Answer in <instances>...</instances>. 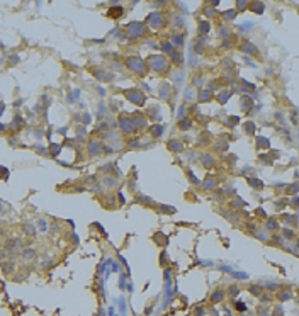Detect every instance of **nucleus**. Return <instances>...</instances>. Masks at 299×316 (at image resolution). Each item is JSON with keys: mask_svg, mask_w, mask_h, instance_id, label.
<instances>
[{"mask_svg": "<svg viewBox=\"0 0 299 316\" xmlns=\"http://www.w3.org/2000/svg\"><path fill=\"white\" fill-rule=\"evenodd\" d=\"M126 65L131 71L134 73H139V75H144V63L139 60V58H128L126 60Z\"/></svg>", "mask_w": 299, "mask_h": 316, "instance_id": "nucleus-3", "label": "nucleus"}, {"mask_svg": "<svg viewBox=\"0 0 299 316\" xmlns=\"http://www.w3.org/2000/svg\"><path fill=\"white\" fill-rule=\"evenodd\" d=\"M257 214H260L262 218H267V214H265V211L262 209V207H258V209H257Z\"/></svg>", "mask_w": 299, "mask_h": 316, "instance_id": "nucleus-51", "label": "nucleus"}, {"mask_svg": "<svg viewBox=\"0 0 299 316\" xmlns=\"http://www.w3.org/2000/svg\"><path fill=\"white\" fill-rule=\"evenodd\" d=\"M253 7H251V10L253 12H257V14H262L264 12V4L262 2H255V4H251Z\"/></svg>", "mask_w": 299, "mask_h": 316, "instance_id": "nucleus-30", "label": "nucleus"}, {"mask_svg": "<svg viewBox=\"0 0 299 316\" xmlns=\"http://www.w3.org/2000/svg\"><path fill=\"white\" fill-rule=\"evenodd\" d=\"M119 126H121V131L124 134H131L136 129V124H134L133 117H119Z\"/></svg>", "mask_w": 299, "mask_h": 316, "instance_id": "nucleus-4", "label": "nucleus"}, {"mask_svg": "<svg viewBox=\"0 0 299 316\" xmlns=\"http://www.w3.org/2000/svg\"><path fill=\"white\" fill-rule=\"evenodd\" d=\"M24 233H27L29 236H34V234H36V229H34L32 224L27 223V224H24Z\"/></svg>", "mask_w": 299, "mask_h": 316, "instance_id": "nucleus-31", "label": "nucleus"}, {"mask_svg": "<svg viewBox=\"0 0 299 316\" xmlns=\"http://www.w3.org/2000/svg\"><path fill=\"white\" fill-rule=\"evenodd\" d=\"M102 151H104V144L100 141H95V139L88 141V155L97 157V155H102Z\"/></svg>", "mask_w": 299, "mask_h": 316, "instance_id": "nucleus-6", "label": "nucleus"}, {"mask_svg": "<svg viewBox=\"0 0 299 316\" xmlns=\"http://www.w3.org/2000/svg\"><path fill=\"white\" fill-rule=\"evenodd\" d=\"M168 150L173 151V153H178V151H182V150H183L182 141H178V139H170V141H168Z\"/></svg>", "mask_w": 299, "mask_h": 316, "instance_id": "nucleus-10", "label": "nucleus"}, {"mask_svg": "<svg viewBox=\"0 0 299 316\" xmlns=\"http://www.w3.org/2000/svg\"><path fill=\"white\" fill-rule=\"evenodd\" d=\"M122 12H124V9L121 5H114V7H110L107 10V17L109 19H119L122 15Z\"/></svg>", "mask_w": 299, "mask_h": 316, "instance_id": "nucleus-9", "label": "nucleus"}, {"mask_svg": "<svg viewBox=\"0 0 299 316\" xmlns=\"http://www.w3.org/2000/svg\"><path fill=\"white\" fill-rule=\"evenodd\" d=\"M22 257H24V258H31V257H34V248H26L24 253H22Z\"/></svg>", "mask_w": 299, "mask_h": 316, "instance_id": "nucleus-38", "label": "nucleus"}, {"mask_svg": "<svg viewBox=\"0 0 299 316\" xmlns=\"http://www.w3.org/2000/svg\"><path fill=\"white\" fill-rule=\"evenodd\" d=\"M291 204H292L294 207H299V199L296 197V196H292V201H291Z\"/></svg>", "mask_w": 299, "mask_h": 316, "instance_id": "nucleus-48", "label": "nucleus"}, {"mask_svg": "<svg viewBox=\"0 0 299 316\" xmlns=\"http://www.w3.org/2000/svg\"><path fill=\"white\" fill-rule=\"evenodd\" d=\"M221 17L224 21H233L236 17V10H224V12H221Z\"/></svg>", "mask_w": 299, "mask_h": 316, "instance_id": "nucleus-22", "label": "nucleus"}, {"mask_svg": "<svg viewBox=\"0 0 299 316\" xmlns=\"http://www.w3.org/2000/svg\"><path fill=\"white\" fill-rule=\"evenodd\" d=\"M160 211H162V213H165V214H173L177 209L173 206H165V204H160Z\"/></svg>", "mask_w": 299, "mask_h": 316, "instance_id": "nucleus-28", "label": "nucleus"}, {"mask_svg": "<svg viewBox=\"0 0 299 316\" xmlns=\"http://www.w3.org/2000/svg\"><path fill=\"white\" fill-rule=\"evenodd\" d=\"M162 51L163 53H168V55H173L175 49H173V44L172 43H163L162 44Z\"/></svg>", "mask_w": 299, "mask_h": 316, "instance_id": "nucleus-24", "label": "nucleus"}, {"mask_svg": "<svg viewBox=\"0 0 299 316\" xmlns=\"http://www.w3.org/2000/svg\"><path fill=\"white\" fill-rule=\"evenodd\" d=\"M284 238L291 240V238H294V233H292L291 229H284Z\"/></svg>", "mask_w": 299, "mask_h": 316, "instance_id": "nucleus-43", "label": "nucleus"}, {"mask_svg": "<svg viewBox=\"0 0 299 316\" xmlns=\"http://www.w3.org/2000/svg\"><path fill=\"white\" fill-rule=\"evenodd\" d=\"M236 5H238V10H245V9L248 7V2H241V0H240V2H236Z\"/></svg>", "mask_w": 299, "mask_h": 316, "instance_id": "nucleus-41", "label": "nucleus"}, {"mask_svg": "<svg viewBox=\"0 0 299 316\" xmlns=\"http://www.w3.org/2000/svg\"><path fill=\"white\" fill-rule=\"evenodd\" d=\"M128 32L131 38H138V36H143L144 32H146V27H144V24L143 22H131L128 26Z\"/></svg>", "mask_w": 299, "mask_h": 316, "instance_id": "nucleus-5", "label": "nucleus"}, {"mask_svg": "<svg viewBox=\"0 0 299 316\" xmlns=\"http://www.w3.org/2000/svg\"><path fill=\"white\" fill-rule=\"evenodd\" d=\"M192 100V99H194V92H192V90H187V92H185V100Z\"/></svg>", "mask_w": 299, "mask_h": 316, "instance_id": "nucleus-46", "label": "nucleus"}, {"mask_svg": "<svg viewBox=\"0 0 299 316\" xmlns=\"http://www.w3.org/2000/svg\"><path fill=\"white\" fill-rule=\"evenodd\" d=\"M150 61H148V65H150V68L153 70V71H165L167 70V60H165V56H150L148 58Z\"/></svg>", "mask_w": 299, "mask_h": 316, "instance_id": "nucleus-2", "label": "nucleus"}, {"mask_svg": "<svg viewBox=\"0 0 299 316\" xmlns=\"http://www.w3.org/2000/svg\"><path fill=\"white\" fill-rule=\"evenodd\" d=\"M172 44H177V46H182L183 44V36H173V38H172Z\"/></svg>", "mask_w": 299, "mask_h": 316, "instance_id": "nucleus-35", "label": "nucleus"}, {"mask_svg": "<svg viewBox=\"0 0 299 316\" xmlns=\"http://www.w3.org/2000/svg\"><path fill=\"white\" fill-rule=\"evenodd\" d=\"M246 182H248V185L253 187V189H262V187H264V182L260 179H253V177H251V179H248Z\"/></svg>", "mask_w": 299, "mask_h": 316, "instance_id": "nucleus-20", "label": "nucleus"}, {"mask_svg": "<svg viewBox=\"0 0 299 316\" xmlns=\"http://www.w3.org/2000/svg\"><path fill=\"white\" fill-rule=\"evenodd\" d=\"M38 228H39L41 231H44V229H46V221H44V219H39V221H38Z\"/></svg>", "mask_w": 299, "mask_h": 316, "instance_id": "nucleus-42", "label": "nucleus"}, {"mask_svg": "<svg viewBox=\"0 0 299 316\" xmlns=\"http://www.w3.org/2000/svg\"><path fill=\"white\" fill-rule=\"evenodd\" d=\"M230 97H231V92L230 90H224V92H219V94H217V100H219V104H226Z\"/></svg>", "mask_w": 299, "mask_h": 316, "instance_id": "nucleus-19", "label": "nucleus"}, {"mask_svg": "<svg viewBox=\"0 0 299 316\" xmlns=\"http://www.w3.org/2000/svg\"><path fill=\"white\" fill-rule=\"evenodd\" d=\"M251 26H253L251 22H245V24H241V27H240V29H241V31H246V29H250Z\"/></svg>", "mask_w": 299, "mask_h": 316, "instance_id": "nucleus-47", "label": "nucleus"}, {"mask_svg": "<svg viewBox=\"0 0 299 316\" xmlns=\"http://www.w3.org/2000/svg\"><path fill=\"white\" fill-rule=\"evenodd\" d=\"M277 226H279L277 219H274V218H272V219H269V223H267V228H269V229H275Z\"/></svg>", "mask_w": 299, "mask_h": 316, "instance_id": "nucleus-40", "label": "nucleus"}, {"mask_svg": "<svg viewBox=\"0 0 299 316\" xmlns=\"http://www.w3.org/2000/svg\"><path fill=\"white\" fill-rule=\"evenodd\" d=\"M223 46H224V48H230V41H228V39H224V43H223Z\"/></svg>", "mask_w": 299, "mask_h": 316, "instance_id": "nucleus-54", "label": "nucleus"}, {"mask_svg": "<svg viewBox=\"0 0 299 316\" xmlns=\"http://www.w3.org/2000/svg\"><path fill=\"white\" fill-rule=\"evenodd\" d=\"M189 179L192 180V184H196V185H197V184H201V182H199V180L196 179V175H194V173L190 172V170H189Z\"/></svg>", "mask_w": 299, "mask_h": 316, "instance_id": "nucleus-45", "label": "nucleus"}, {"mask_svg": "<svg viewBox=\"0 0 299 316\" xmlns=\"http://www.w3.org/2000/svg\"><path fill=\"white\" fill-rule=\"evenodd\" d=\"M124 95H126V99H128L129 102L136 104V105H143V104H144V94H143L141 90H138V89L126 90Z\"/></svg>", "mask_w": 299, "mask_h": 316, "instance_id": "nucleus-1", "label": "nucleus"}, {"mask_svg": "<svg viewBox=\"0 0 299 316\" xmlns=\"http://www.w3.org/2000/svg\"><path fill=\"white\" fill-rule=\"evenodd\" d=\"M49 151L53 153V157H58L60 151H61V146L60 144H49Z\"/></svg>", "mask_w": 299, "mask_h": 316, "instance_id": "nucleus-32", "label": "nucleus"}, {"mask_svg": "<svg viewBox=\"0 0 299 316\" xmlns=\"http://www.w3.org/2000/svg\"><path fill=\"white\" fill-rule=\"evenodd\" d=\"M197 143H199V144H207L209 141H207V138H206V136H201V138H199V141H197Z\"/></svg>", "mask_w": 299, "mask_h": 316, "instance_id": "nucleus-49", "label": "nucleus"}, {"mask_svg": "<svg viewBox=\"0 0 299 316\" xmlns=\"http://www.w3.org/2000/svg\"><path fill=\"white\" fill-rule=\"evenodd\" d=\"M117 196H119V202H121V204H124V202H126V197H124V194L119 192Z\"/></svg>", "mask_w": 299, "mask_h": 316, "instance_id": "nucleus-52", "label": "nucleus"}, {"mask_svg": "<svg viewBox=\"0 0 299 316\" xmlns=\"http://www.w3.org/2000/svg\"><path fill=\"white\" fill-rule=\"evenodd\" d=\"M22 126H24V121H22V117L17 114V116H15V119H12V128H15V129H20Z\"/></svg>", "mask_w": 299, "mask_h": 316, "instance_id": "nucleus-26", "label": "nucleus"}, {"mask_svg": "<svg viewBox=\"0 0 299 316\" xmlns=\"http://www.w3.org/2000/svg\"><path fill=\"white\" fill-rule=\"evenodd\" d=\"M238 123H240V117H236V116H233V117H228V124H230L231 128H233V126H236Z\"/></svg>", "mask_w": 299, "mask_h": 316, "instance_id": "nucleus-39", "label": "nucleus"}, {"mask_svg": "<svg viewBox=\"0 0 299 316\" xmlns=\"http://www.w3.org/2000/svg\"><path fill=\"white\" fill-rule=\"evenodd\" d=\"M183 112H185V107H180V109H178V121H180V119H183Z\"/></svg>", "mask_w": 299, "mask_h": 316, "instance_id": "nucleus-50", "label": "nucleus"}, {"mask_svg": "<svg viewBox=\"0 0 299 316\" xmlns=\"http://www.w3.org/2000/svg\"><path fill=\"white\" fill-rule=\"evenodd\" d=\"M150 133H151V134H153L155 138L162 136L163 133H165V126H162V124H155V126H150Z\"/></svg>", "mask_w": 299, "mask_h": 316, "instance_id": "nucleus-11", "label": "nucleus"}, {"mask_svg": "<svg viewBox=\"0 0 299 316\" xmlns=\"http://www.w3.org/2000/svg\"><path fill=\"white\" fill-rule=\"evenodd\" d=\"M148 24L151 26V27H160L163 24V17L160 12H153V14H150L148 15Z\"/></svg>", "mask_w": 299, "mask_h": 316, "instance_id": "nucleus-8", "label": "nucleus"}, {"mask_svg": "<svg viewBox=\"0 0 299 316\" xmlns=\"http://www.w3.org/2000/svg\"><path fill=\"white\" fill-rule=\"evenodd\" d=\"M299 190V182L298 184H292V185H289L287 187V189H285V194H287V196H294V194L298 192Z\"/></svg>", "mask_w": 299, "mask_h": 316, "instance_id": "nucleus-27", "label": "nucleus"}, {"mask_svg": "<svg viewBox=\"0 0 299 316\" xmlns=\"http://www.w3.org/2000/svg\"><path fill=\"white\" fill-rule=\"evenodd\" d=\"M269 146H270V143H269V139H267V138L260 136L257 139V148H269Z\"/></svg>", "mask_w": 299, "mask_h": 316, "instance_id": "nucleus-25", "label": "nucleus"}, {"mask_svg": "<svg viewBox=\"0 0 299 316\" xmlns=\"http://www.w3.org/2000/svg\"><path fill=\"white\" fill-rule=\"evenodd\" d=\"M204 189H207V190H212V189H216V185H217V182H216V179L214 177H207V179L204 180Z\"/></svg>", "mask_w": 299, "mask_h": 316, "instance_id": "nucleus-14", "label": "nucleus"}, {"mask_svg": "<svg viewBox=\"0 0 299 316\" xmlns=\"http://www.w3.org/2000/svg\"><path fill=\"white\" fill-rule=\"evenodd\" d=\"M134 202H139V204H151L153 201L150 199V197H146V196H143V194H138V196H134Z\"/></svg>", "mask_w": 299, "mask_h": 316, "instance_id": "nucleus-21", "label": "nucleus"}, {"mask_svg": "<svg viewBox=\"0 0 299 316\" xmlns=\"http://www.w3.org/2000/svg\"><path fill=\"white\" fill-rule=\"evenodd\" d=\"M172 61L175 63V65H180V63H182V55H180L178 51H175V53L172 55Z\"/></svg>", "mask_w": 299, "mask_h": 316, "instance_id": "nucleus-37", "label": "nucleus"}, {"mask_svg": "<svg viewBox=\"0 0 299 316\" xmlns=\"http://www.w3.org/2000/svg\"><path fill=\"white\" fill-rule=\"evenodd\" d=\"M241 109L245 112H251V99L250 97H241Z\"/></svg>", "mask_w": 299, "mask_h": 316, "instance_id": "nucleus-17", "label": "nucleus"}, {"mask_svg": "<svg viewBox=\"0 0 299 316\" xmlns=\"http://www.w3.org/2000/svg\"><path fill=\"white\" fill-rule=\"evenodd\" d=\"M230 206H231V209H235V207H243L245 202L241 199H238V197H236L235 201H231V202H230Z\"/></svg>", "mask_w": 299, "mask_h": 316, "instance_id": "nucleus-34", "label": "nucleus"}, {"mask_svg": "<svg viewBox=\"0 0 299 316\" xmlns=\"http://www.w3.org/2000/svg\"><path fill=\"white\" fill-rule=\"evenodd\" d=\"M296 245H298V248H299V241H298V243H296Z\"/></svg>", "mask_w": 299, "mask_h": 316, "instance_id": "nucleus-56", "label": "nucleus"}, {"mask_svg": "<svg viewBox=\"0 0 299 316\" xmlns=\"http://www.w3.org/2000/svg\"><path fill=\"white\" fill-rule=\"evenodd\" d=\"M241 51H243V53H248V55H257V48H255L251 43H243Z\"/></svg>", "mask_w": 299, "mask_h": 316, "instance_id": "nucleus-15", "label": "nucleus"}, {"mask_svg": "<svg viewBox=\"0 0 299 316\" xmlns=\"http://www.w3.org/2000/svg\"><path fill=\"white\" fill-rule=\"evenodd\" d=\"M206 14H207V15H214V10H209V9H206Z\"/></svg>", "mask_w": 299, "mask_h": 316, "instance_id": "nucleus-55", "label": "nucleus"}, {"mask_svg": "<svg viewBox=\"0 0 299 316\" xmlns=\"http://www.w3.org/2000/svg\"><path fill=\"white\" fill-rule=\"evenodd\" d=\"M94 76L97 78V80H102V82H110V80L114 78V75H112L110 71H107V70H100V68L94 70Z\"/></svg>", "mask_w": 299, "mask_h": 316, "instance_id": "nucleus-7", "label": "nucleus"}, {"mask_svg": "<svg viewBox=\"0 0 299 316\" xmlns=\"http://www.w3.org/2000/svg\"><path fill=\"white\" fill-rule=\"evenodd\" d=\"M201 162H202V165L207 167V168L214 165V158L211 157L209 153H202V155H201Z\"/></svg>", "mask_w": 299, "mask_h": 316, "instance_id": "nucleus-13", "label": "nucleus"}, {"mask_svg": "<svg viewBox=\"0 0 299 316\" xmlns=\"http://www.w3.org/2000/svg\"><path fill=\"white\" fill-rule=\"evenodd\" d=\"M160 95H162V99H170V95H172V90H170V85H167V83H163L162 85V89H160Z\"/></svg>", "mask_w": 299, "mask_h": 316, "instance_id": "nucleus-16", "label": "nucleus"}, {"mask_svg": "<svg viewBox=\"0 0 299 316\" xmlns=\"http://www.w3.org/2000/svg\"><path fill=\"white\" fill-rule=\"evenodd\" d=\"M4 168V180H7V177H9V170H7L5 167H2Z\"/></svg>", "mask_w": 299, "mask_h": 316, "instance_id": "nucleus-53", "label": "nucleus"}, {"mask_svg": "<svg viewBox=\"0 0 299 316\" xmlns=\"http://www.w3.org/2000/svg\"><path fill=\"white\" fill-rule=\"evenodd\" d=\"M104 185L105 187H116L117 185V179H114V177H105V179H104Z\"/></svg>", "mask_w": 299, "mask_h": 316, "instance_id": "nucleus-29", "label": "nucleus"}, {"mask_svg": "<svg viewBox=\"0 0 299 316\" xmlns=\"http://www.w3.org/2000/svg\"><path fill=\"white\" fill-rule=\"evenodd\" d=\"M178 128H180L182 131L190 129V128H192V121H190V119H187V117H183V119H180V121H178Z\"/></svg>", "mask_w": 299, "mask_h": 316, "instance_id": "nucleus-18", "label": "nucleus"}, {"mask_svg": "<svg viewBox=\"0 0 299 316\" xmlns=\"http://www.w3.org/2000/svg\"><path fill=\"white\" fill-rule=\"evenodd\" d=\"M253 131H255V124L253 123H245V133H246V134H253Z\"/></svg>", "mask_w": 299, "mask_h": 316, "instance_id": "nucleus-36", "label": "nucleus"}, {"mask_svg": "<svg viewBox=\"0 0 299 316\" xmlns=\"http://www.w3.org/2000/svg\"><path fill=\"white\" fill-rule=\"evenodd\" d=\"M112 167H114L112 163H107V165H104V167H102V172H105V173H107V172H112Z\"/></svg>", "mask_w": 299, "mask_h": 316, "instance_id": "nucleus-44", "label": "nucleus"}, {"mask_svg": "<svg viewBox=\"0 0 299 316\" xmlns=\"http://www.w3.org/2000/svg\"><path fill=\"white\" fill-rule=\"evenodd\" d=\"M209 27H211V24L207 21L199 22V32H201V34H207V32H209Z\"/></svg>", "mask_w": 299, "mask_h": 316, "instance_id": "nucleus-23", "label": "nucleus"}, {"mask_svg": "<svg viewBox=\"0 0 299 316\" xmlns=\"http://www.w3.org/2000/svg\"><path fill=\"white\" fill-rule=\"evenodd\" d=\"M134 119V124H136V128L138 126H141V128H144L146 126V119L144 117H139V116H136V117H133Z\"/></svg>", "mask_w": 299, "mask_h": 316, "instance_id": "nucleus-33", "label": "nucleus"}, {"mask_svg": "<svg viewBox=\"0 0 299 316\" xmlns=\"http://www.w3.org/2000/svg\"><path fill=\"white\" fill-rule=\"evenodd\" d=\"M212 92L211 90H201L199 92V102H209V100H212Z\"/></svg>", "mask_w": 299, "mask_h": 316, "instance_id": "nucleus-12", "label": "nucleus"}]
</instances>
